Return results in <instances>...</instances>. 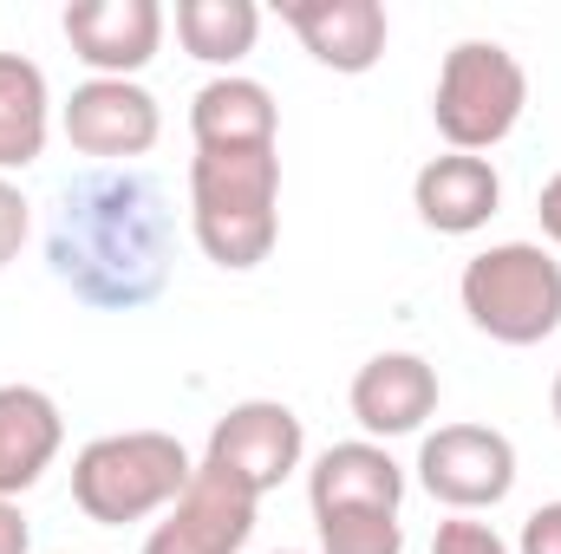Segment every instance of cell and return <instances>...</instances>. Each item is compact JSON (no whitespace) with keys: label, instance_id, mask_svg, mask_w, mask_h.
Wrapping results in <instances>:
<instances>
[{"label":"cell","instance_id":"6da1fadb","mask_svg":"<svg viewBox=\"0 0 561 554\" xmlns=\"http://www.w3.org/2000/svg\"><path fill=\"white\" fill-rule=\"evenodd\" d=\"M53 275L72 300L99 313H138L170 280V209L163 189L131 163H92L59 189V216L46 235Z\"/></svg>","mask_w":561,"mask_h":554},{"label":"cell","instance_id":"7a4b0ae2","mask_svg":"<svg viewBox=\"0 0 561 554\" xmlns=\"http://www.w3.org/2000/svg\"><path fill=\"white\" fill-rule=\"evenodd\" d=\"M190 222L216 268L229 275L262 268L280 235V157L275 150H196Z\"/></svg>","mask_w":561,"mask_h":554},{"label":"cell","instance_id":"3957f363","mask_svg":"<svg viewBox=\"0 0 561 554\" xmlns=\"http://www.w3.org/2000/svg\"><path fill=\"white\" fill-rule=\"evenodd\" d=\"M190 476L196 463L170 430H112L72 457V503L99 529H125V522L170 509L190 489Z\"/></svg>","mask_w":561,"mask_h":554},{"label":"cell","instance_id":"277c9868","mask_svg":"<svg viewBox=\"0 0 561 554\" xmlns=\"http://www.w3.org/2000/svg\"><path fill=\"white\" fill-rule=\"evenodd\" d=\"M463 313L496 346H542L561 326V262L542 242H496L457 280Z\"/></svg>","mask_w":561,"mask_h":554},{"label":"cell","instance_id":"5b68a950","mask_svg":"<svg viewBox=\"0 0 561 554\" xmlns=\"http://www.w3.org/2000/svg\"><path fill=\"white\" fill-rule=\"evenodd\" d=\"M529 105V79L516 66L510 46L496 39H457L444 53V72H437V92H431V118H437V138L450 150H470L483 157L490 143H503L516 131Z\"/></svg>","mask_w":561,"mask_h":554},{"label":"cell","instance_id":"8992f818","mask_svg":"<svg viewBox=\"0 0 561 554\" xmlns=\"http://www.w3.org/2000/svg\"><path fill=\"white\" fill-rule=\"evenodd\" d=\"M419 483L431 489V503H444L457 516L496 509L516 489V443L490 424H444L424 437Z\"/></svg>","mask_w":561,"mask_h":554},{"label":"cell","instance_id":"52a82bcc","mask_svg":"<svg viewBox=\"0 0 561 554\" xmlns=\"http://www.w3.org/2000/svg\"><path fill=\"white\" fill-rule=\"evenodd\" d=\"M300 450H307L300 417L287 412V405H275V399H249V405H229V412L216 417L203 463H216V470H229L242 489L268 496V489H280V483L300 470Z\"/></svg>","mask_w":561,"mask_h":554},{"label":"cell","instance_id":"ba28073f","mask_svg":"<svg viewBox=\"0 0 561 554\" xmlns=\"http://www.w3.org/2000/svg\"><path fill=\"white\" fill-rule=\"evenodd\" d=\"M66 143L79 150V157H92V163H131L144 157L157 131H163V118H157V99L144 92L138 79H85L72 99H66Z\"/></svg>","mask_w":561,"mask_h":554},{"label":"cell","instance_id":"9c48e42d","mask_svg":"<svg viewBox=\"0 0 561 554\" xmlns=\"http://www.w3.org/2000/svg\"><path fill=\"white\" fill-rule=\"evenodd\" d=\"M66 39H72V59H85L99 79H131L163 46V7L157 0H72Z\"/></svg>","mask_w":561,"mask_h":554},{"label":"cell","instance_id":"30bf717a","mask_svg":"<svg viewBox=\"0 0 561 554\" xmlns=\"http://www.w3.org/2000/svg\"><path fill=\"white\" fill-rule=\"evenodd\" d=\"M280 20L327 72H373L392 33L379 0H280Z\"/></svg>","mask_w":561,"mask_h":554},{"label":"cell","instance_id":"8fae6325","mask_svg":"<svg viewBox=\"0 0 561 554\" xmlns=\"http://www.w3.org/2000/svg\"><path fill=\"white\" fill-rule=\"evenodd\" d=\"M255 503H262V496L242 489L229 470L196 463V476H190V489L170 503V522H163V529L196 554H242L249 535H255Z\"/></svg>","mask_w":561,"mask_h":554},{"label":"cell","instance_id":"7c38bea8","mask_svg":"<svg viewBox=\"0 0 561 554\" xmlns=\"http://www.w3.org/2000/svg\"><path fill=\"white\" fill-rule=\"evenodd\" d=\"M437 412V372L419 353H379L353 372V417L366 437H412Z\"/></svg>","mask_w":561,"mask_h":554},{"label":"cell","instance_id":"4fadbf2b","mask_svg":"<svg viewBox=\"0 0 561 554\" xmlns=\"http://www.w3.org/2000/svg\"><path fill=\"white\" fill-rule=\"evenodd\" d=\"M412 203H419V222L437 235H477L496 203H503V176L490 157H470V150H450V157H431L412 183Z\"/></svg>","mask_w":561,"mask_h":554},{"label":"cell","instance_id":"5bb4252c","mask_svg":"<svg viewBox=\"0 0 561 554\" xmlns=\"http://www.w3.org/2000/svg\"><path fill=\"white\" fill-rule=\"evenodd\" d=\"M66 443V417L39 385H0V503L26 496Z\"/></svg>","mask_w":561,"mask_h":554},{"label":"cell","instance_id":"9a60e30c","mask_svg":"<svg viewBox=\"0 0 561 554\" xmlns=\"http://www.w3.org/2000/svg\"><path fill=\"white\" fill-rule=\"evenodd\" d=\"M190 131H196V150H275V92L262 79L222 72L190 99Z\"/></svg>","mask_w":561,"mask_h":554},{"label":"cell","instance_id":"2e32d148","mask_svg":"<svg viewBox=\"0 0 561 554\" xmlns=\"http://www.w3.org/2000/svg\"><path fill=\"white\" fill-rule=\"evenodd\" d=\"M307 496H313V516H333V509H392L405 503V470L386 457V443H333L313 476H307Z\"/></svg>","mask_w":561,"mask_h":554},{"label":"cell","instance_id":"e0dca14e","mask_svg":"<svg viewBox=\"0 0 561 554\" xmlns=\"http://www.w3.org/2000/svg\"><path fill=\"white\" fill-rule=\"evenodd\" d=\"M46 72L26 53H0V176L39 163L46 150Z\"/></svg>","mask_w":561,"mask_h":554},{"label":"cell","instance_id":"ac0fdd59","mask_svg":"<svg viewBox=\"0 0 561 554\" xmlns=\"http://www.w3.org/2000/svg\"><path fill=\"white\" fill-rule=\"evenodd\" d=\"M262 7L255 0H176V39L203 66H236L255 53Z\"/></svg>","mask_w":561,"mask_h":554},{"label":"cell","instance_id":"d6986e66","mask_svg":"<svg viewBox=\"0 0 561 554\" xmlns=\"http://www.w3.org/2000/svg\"><path fill=\"white\" fill-rule=\"evenodd\" d=\"M320 554H405V522L392 509H333L313 516Z\"/></svg>","mask_w":561,"mask_h":554},{"label":"cell","instance_id":"ffe728a7","mask_svg":"<svg viewBox=\"0 0 561 554\" xmlns=\"http://www.w3.org/2000/svg\"><path fill=\"white\" fill-rule=\"evenodd\" d=\"M431 554H510V542H503L490 522L450 516V522H437V535H431Z\"/></svg>","mask_w":561,"mask_h":554},{"label":"cell","instance_id":"44dd1931","mask_svg":"<svg viewBox=\"0 0 561 554\" xmlns=\"http://www.w3.org/2000/svg\"><path fill=\"white\" fill-rule=\"evenodd\" d=\"M20 242H26V196L0 176V268L20 255Z\"/></svg>","mask_w":561,"mask_h":554},{"label":"cell","instance_id":"7402d4cb","mask_svg":"<svg viewBox=\"0 0 561 554\" xmlns=\"http://www.w3.org/2000/svg\"><path fill=\"white\" fill-rule=\"evenodd\" d=\"M516 554H561V503H542V509L523 522V549Z\"/></svg>","mask_w":561,"mask_h":554},{"label":"cell","instance_id":"603a6c76","mask_svg":"<svg viewBox=\"0 0 561 554\" xmlns=\"http://www.w3.org/2000/svg\"><path fill=\"white\" fill-rule=\"evenodd\" d=\"M33 549V529H26V516L13 509V503H0V554H26Z\"/></svg>","mask_w":561,"mask_h":554},{"label":"cell","instance_id":"cb8c5ba5","mask_svg":"<svg viewBox=\"0 0 561 554\" xmlns=\"http://www.w3.org/2000/svg\"><path fill=\"white\" fill-rule=\"evenodd\" d=\"M536 216H542V235L561 249V176L542 183V196H536Z\"/></svg>","mask_w":561,"mask_h":554},{"label":"cell","instance_id":"d4e9b609","mask_svg":"<svg viewBox=\"0 0 561 554\" xmlns=\"http://www.w3.org/2000/svg\"><path fill=\"white\" fill-rule=\"evenodd\" d=\"M549 405H556V424H561V372H556V392H549Z\"/></svg>","mask_w":561,"mask_h":554}]
</instances>
